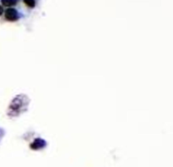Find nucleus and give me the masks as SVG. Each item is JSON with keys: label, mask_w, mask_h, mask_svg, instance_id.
Returning a JSON list of instances; mask_svg holds the SVG:
<instances>
[{"label": "nucleus", "mask_w": 173, "mask_h": 167, "mask_svg": "<svg viewBox=\"0 0 173 167\" xmlns=\"http://www.w3.org/2000/svg\"><path fill=\"white\" fill-rule=\"evenodd\" d=\"M25 99H26V97H24V96H23V98H21V96L16 97L15 99H14V101L12 102L11 105H10V109H11L10 112L11 113L15 112V115H17L18 112H20V110H22L24 106H25V105H26Z\"/></svg>", "instance_id": "f257e3e1"}, {"label": "nucleus", "mask_w": 173, "mask_h": 167, "mask_svg": "<svg viewBox=\"0 0 173 167\" xmlns=\"http://www.w3.org/2000/svg\"><path fill=\"white\" fill-rule=\"evenodd\" d=\"M3 13V9L2 6H0V15H2Z\"/></svg>", "instance_id": "423d86ee"}, {"label": "nucleus", "mask_w": 173, "mask_h": 167, "mask_svg": "<svg viewBox=\"0 0 173 167\" xmlns=\"http://www.w3.org/2000/svg\"><path fill=\"white\" fill-rule=\"evenodd\" d=\"M45 142H44L43 140H42V139H36L32 144H31V149H42V148H43L44 146H45Z\"/></svg>", "instance_id": "7ed1b4c3"}, {"label": "nucleus", "mask_w": 173, "mask_h": 167, "mask_svg": "<svg viewBox=\"0 0 173 167\" xmlns=\"http://www.w3.org/2000/svg\"><path fill=\"white\" fill-rule=\"evenodd\" d=\"M1 1L4 6H13L18 2V0H1Z\"/></svg>", "instance_id": "20e7f679"}, {"label": "nucleus", "mask_w": 173, "mask_h": 167, "mask_svg": "<svg viewBox=\"0 0 173 167\" xmlns=\"http://www.w3.org/2000/svg\"><path fill=\"white\" fill-rule=\"evenodd\" d=\"M5 17L7 20L14 21L18 19V13L15 9H8L5 11Z\"/></svg>", "instance_id": "f03ea898"}, {"label": "nucleus", "mask_w": 173, "mask_h": 167, "mask_svg": "<svg viewBox=\"0 0 173 167\" xmlns=\"http://www.w3.org/2000/svg\"><path fill=\"white\" fill-rule=\"evenodd\" d=\"M24 2L29 7H34L35 6V0H24Z\"/></svg>", "instance_id": "39448f33"}]
</instances>
